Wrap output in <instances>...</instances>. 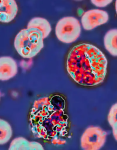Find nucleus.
Masks as SVG:
<instances>
[{
  "label": "nucleus",
  "mask_w": 117,
  "mask_h": 150,
  "mask_svg": "<svg viewBox=\"0 0 117 150\" xmlns=\"http://www.w3.org/2000/svg\"><path fill=\"white\" fill-rule=\"evenodd\" d=\"M65 101L60 95L40 98L33 103L30 115L31 129L34 136L63 144L61 138L67 134L68 117L64 111Z\"/></svg>",
  "instance_id": "f257e3e1"
},
{
  "label": "nucleus",
  "mask_w": 117,
  "mask_h": 150,
  "mask_svg": "<svg viewBox=\"0 0 117 150\" xmlns=\"http://www.w3.org/2000/svg\"><path fill=\"white\" fill-rule=\"evenodd\" d=\"M107 60L96 46L88 43L74 46L68 55L67 70L77 84L96 86L104 81L107 72Z\"/></svg>",
  "instance_id": "f03ea898"
},
{
  "label": "nucleus",
  "mask_w": 117,
  "mask_h": 150,
  "mask_svg": "<svg viewBox=\"0 0 117 150\" xmlns=\"http://www.w3.org/2000/svg\"><path fill=\"white\" fill-rule=\"evenodd\" d=\"M44 39L42 33L38 30L26 28L22 30L16 36L14 47L22 57L32 58L43 49Z\"/></svg>",
  "instance_id": "7ed1b4c3"
},
{
  "label": "nucleus",
  "mask_w": 117,
  "mask_h": 150,
  "mask_svg": "<svg viewBox=\"0 0 117 150\" xmlns=\"http://www.w3.org/2000/svg\"><path fill=\"white\" fill-rule=\"evenodd\" d=\"M55 33L58 40L64 43L70 44L76 41L81 33V25L77 18L67 16L57 22Z\"/></svg>",
  "instance_id": "20e7f679"
},
{
  "label": "nucleus",
  "mask_w": 117,
  "mask_h": 150,
  "mask_svg": "<svg viewBox=\"0 0 117 150\" xmlns=\"http://www.w3.org/2000/svg\"><path fill=\"white\" fill-rule=\"evenodd\" d=\"M107 133L98 126L88 127L82 135L81 146L84 150H98L101 149L106 141Z\"/></svg>",
  "instance_id": "39448f33"
},
{
  "label": "nucleus",
  "mask_w": 117,
  "mask_h": 150,
  "mask_svg": "<svg viewBox=\"0 0 117 150\" xmlns=\"http://www.w3.org/2000/svg\"><path fill=\"white\" fill-rule=\"evenodd\" d=\"M108 20L109 15L106 11L98 9H91L83 14L81 23L85 30H91L106 23Z\"/></svg>",
  "instance_id": "423d86ee"
},
{
  "label": "nucleus",
  "mask_w": 117,
  "mask_h": 150,
  "mask_svg": "<svg viewBox=\"0 0 117 150\" xmlns=\"http://www.w3.org/2000/svg\"><path fill=\"white\" fill-rule=\"evenodd\" d=\"M18 67L16 60L10 57H0V81H6L15 77Z\"/></svg>",
  "instance_id": "0eeeda50"
},
{
  "label": "nucleus",
  "mask_w": 117,
  "mask_h": 150,
  "mask_svg": "<svg viewBox=\"0 0 117 150\" xmlns=\"http://www.w3.org/2000/svg\"><path fill=\"white\" fill-rule=\"evenodd\" d=\"M17 4L14 0H0V22L9 23L16 16Z\"/></svg>",
  "instance_id": "6e6552de"
},
{
  "label": "nucleus",
  "mask_w": 117,
  "mask_h": 150,
  "mask_svg": "<svg viewBox=\"0 0 117 150\" xmlns=\"http://www.w3.org/2000/svg\"><path fill=\"white\" fill-rule=\"evenodd\" d=\"M9 150H43L41 144L35 141H29L23 137L16 138L12 140Z\"/></svg>",
  "instance_id": "1a4fd4ad"
},
{
  "label": "nucleus",
  "mask_w": 117,
  "mask_h": 150,
  "mask_svg": "<svg viewBox=\"0 0 117 150\" xmlns=\"http://www.w3.org/2000/svg\"><path fill=\"white\" fill-rule=\"evenodd\" d=\"M27 28H35L41 31L44 39L49 35L52 30L49 22L44 18L35 17L32 19L28 23Z\"/></svg>",
  "instance_id": "9d476101"
},
{
  "label": "nucleus",
  "mask_w": 117,
  "mask_h": 150,
  "mask_svg": "<svg viewBox=\"0 0 117 150\" xmlns=\"http://www.w3.org/2000/svg\"><path fill=\"white\" fill-rule=\"evenodd\" d=\"M104 45L106 50L112 56L117 57V29L108 30L104 39Z\"/></svg>",
  "instance_id": "9b49d317"
},
{
  "label": "nucleus",
  "mask_w": 117,
  "mask_h": 150,
  "mask_svg": "<svg viewBox=\"0 0 117 150\" xmlns=\"http://www.w3.org/2000/svg\"><path fill=\"white\" fill-rule=\"evenodd\" d=\"M12 136V129L10 124L5 120L0 118V145L6 144Z\"/></svg>",
  "instance_id": "f8f14e48"
},
{
  "label": "nucleus",
  "mask_w": 117,
  "mask_h": 150,
  "mask_svg": "<svg viewBox=\"0 0 117 150\" xmlns=\"http://www.w3.org/2000/svg\"><path fill=\"white\" fill-rule=\"evenodd\" d=\"M107 120L111 126L117 121V103L113 104L110 109L107 117Z\"/></svg>",
  "instance_id": "ddd939ff"
},
{
  "label": "nucleus",
  "mask_w": 117,
  "mask_h": 150,
  "mask_svg": "<svg viewBox=\"0 0 117 150\" xmlns=\"http://www.w3.org/2000/svg\"><path fill=\"white\" fill-rule=\"evenodd\" d=\"M91 2L98 7H104L106 6H108L110 3H111L112 1L111 0H105V1H98V0H92L91 1Z\"/></svg>",
  "instance_id": "4468645a"
},
{
  "label": "nucleus",
  "mask_w": 117,
  "mask_h": 150,
  "mask_svg": "<svg viewBox=\"0 0 117 150\" xmlns=\"http://www.w3.org/2000/svg\"><path fill=\"white\" fill-rule=\"evenodd\" d=\"M111 127L112 128L113 135L115 140L117 141V121L114 123Z\"/></svg>",
  "instance_id": "2eb2a0df"
},
{
  "label": "nucleus",
  "mask_w": 117,
  "mask_h": 150,
  "mask_svg": "<svg viewBox=\"0 0 117 150\" xmlns=\"http://www.w3.org/2000/svg\"><path fill=\"white\" fill-rule=\"evenodd\" d=\"M115 9H116V13L117 14V0L115 2Z\"/></svg>",
  "instance_id": "dca6fc26"
},
{
  "label": "nucleus",
  "mask_w": 117,
  "mask_h": 150,
  "mask_svg": "<svg viewBox=\"0 0 117 150\" xmlns=\"http://www.w3.org/2000/svg\"><path fill=\"white\" fill-rule=\"evenodd\" d=\"M0 99H1V93H0Z\"/></svg>",
  "instance_id": "f3484780"
}]
</instances>
